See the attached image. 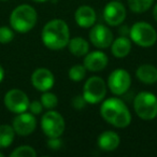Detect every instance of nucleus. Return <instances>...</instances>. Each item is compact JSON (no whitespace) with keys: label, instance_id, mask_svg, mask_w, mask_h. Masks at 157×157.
<instances>
[{"label":"nucleus","instance_id":"obj_7","mask_svg":"<svg viewBox=\"0 0 157 157\" xmlns=\"http://www.w3.org/2000/svg\"><path fill=\"white\" fill-rule=\"evenodd\" d=\"M107 95V84L100 76H92L83 86V97L87 103L95 105L105 99Z\"/></svg>","mask_w":157,"mask_h":157},{"label":"nucleus","instance_id":"obj_21","mask_svg":"<svg viewBox=\"0 0 157 157\" xmlns=\"http://www.w3.org/2000/svg\"><path fill=\"white\" fill-rule=\"evenodd\" d=\"M154 0H128L129 9L133 13H144L152 7Z\"/></svg>","mask_w":157,"mask_h":157},{"label":"nucleus","instance_id":"obj_5","mask_svg":"<svg viewBox=\"0 0 157 157\" xmlns=\"http://www.w3.org/2000/svg\"><path fill=\"white\" fill-rule=\"evenodd\" d=\"M131 41L141 48H151L157 41V33L151 24L146 22H138L129 29Z\"/></svg>","mask_w":157,"mask_h":157},{"label":"nucleus","instance_id":"obj_30","mask_svg":"<svg viewBox=\"0 0 157 157\" xmlns=\"http://www.w3.org/2000/svg\"><path fill=\"white\" fill-rule=\"evenodd\" d=\"M153 16H154L155 21H156V22H157V3H156V5H155L154 9H153Z\"/></svg>","mask_w":157,"mask_h":157},{"label":"nucleus","instance_id":"obj_9","mask_svg":"<svg viewBox=\"0 0 157 157\" xmlns=\"http://www.w3.org/2000/svg\"><path fill=\"white\" fill-rule=\"evenodd\" d=\"M3 102H5L6 108L10 112L18 114L28 110L30 101H29L27 94H25L23 90L18 88H13L7 92V94L5 95Z\"/></svg>","mask_w":157,"mask_h":157},{"label":"nucleus","instance_id":"obj_31","mask_svg":"<svg viewBox=\"0 0 157 157\" xmlns=\"http://www.w3.org/2000/svg\"><path fill=\"white\" fill-rule=\"evenodd\" d=\"M33 1H35V2H37V3H43V2L48 1V0H33Z\"/></svg>","mask_w":157,"mask_h":157},{"label":"nucleus","instance_id":"obj_19","mask_svg":"<svg viewBox=\"0 0 157 157\" xmlns=\"http://www.w3.org/2000/svg\"><path fill=\"white\" fill-rule=\"evenodd\" d=\"M68 48L72 55L75 57H82L85 56L90 51V44L84 38L82 37H75L70 39L68 43Z\"/></svg>","mask_w":157,"mask_h":157},{"label":"nucleus","instance_id":"obj_26","mask_svg":"<svg viewBox=\"0 0 157 157\" xmlns=\"http://www.w3.org/2000/svg\"><path fill=\"white\" fill-rule=\"evenodd\" d=\"M86 100L84 99V97H83V95H78V96H74L73 98H72V100H71V105H72V107L74 108L75 110H81V109H83L84 107H85V105H86Z\"/></svg>","mask_w":157,"mask_h":157},{"label":"nucleus","instance_id":"obj_8","mask_svg":"<svg viewBox=\"0 0 157 157\" xmlns=\"http://www.w3.org/2000/svg\"><path fill=\"white\" fill-rule=\"evenodd\" d=\"M131 76L125 69H115L108 78V87L115 96H122L130 88Z\"/></svg>","mask_w":157,"mask_h":157},{"label":"nucleus","instance_id":"obj_1","mask_svg":"<svg viewBox=\"0 0 157 157\" xmlns=\"http://www.w3.org/2000/svg\"><path fill=\"white\" fill-rule=\"evenodd\" d=\"M41 40L46 48L53 51H58L68 46L70 31L67 23L59 18L48 22L41 31Z\"/></svg>","mask_w":157,"mask_h":157},{"label":"nucleus","instance_id":"obj_20","mask_svg":"<svg viewBox=\"0 0 157 157\" xmlns=\"http://www.w3.org/2000/svg\"><path fill=\"white\" fill-rule=\"evenodd\" d=\"M15 131L10 125H0V148H7L13 143Z\"/></svg>","mask_w":157,"mask_h":157},{"label":"nucleus","instance_id":"obj_33","mask_svg":"<svg viewBox=\"0 0 157 157\" xmlns=\"http://www.w3.org/2000/svg\"><path fill=\"white\" fill-rule=\"evenodd\" d=\"M0 1H8V0H0Z\"/></svg>","mask_w":157,"mask_h":157},{"label":"nucleus","instance_id":"obj_22","mask_svg":"<svg viewBox=\"0 0 157 157\" xmlns=\"http://www.w3.org/2000/svg\"><path fill=\"white\" fill-rule=\"evenodd\" d=\"M86 68L84 65H74L69 69L68 75L73 82H81L86 75Z\"/></svg>","mask_w":157,"mask_h":157},{"label":"nucleus","instance_id":"obj_25","mask_svg":"<svg viewBox=\"0 0 157 157\" xmlns=\"http://www.w3.org/2000/svg\"><path fill=\"white\" fill-rule=\"evenodd\" d=\"M14 39V31L8 26L0 27V43L8 44Z\"/></svg>","mask_w":157,"mask_h":157},{"label":"nucleus","instance_id":"obj_13","mask_svg":"<svg viewBox=\"0 0 157 157\" xmlns=\"http://www.w3.org/2000/svg\"><path fill=\"white\" fill-rule=\"evenodd\" d=\"M31 84L39 92H48L54 86L55 76L46 68H38L31 74Z\"/></svg>","mask_w":157,"mask_h":157},{"label":"nucleus","instance_id":"obj_15","mask_svg":"<svg viewBox=\"0 0 157 157\" xmlns=\"http://www.w3.org/2000/svg\"><path fill=\"white\" fill-rule=\"evenodd\" d=\"M96 12L90 6H81L74 13L75 23L81 28H92L96 23Z\"/></svg>","mask_w":157,"mask_h":157},{"label":"nucleus","instance_id":"obj_27","mask_svg":"<svg viewBox=\"0 0 157 157\" xmlns=\"http://www.w3.org/2000/svg\"><path fill=\"white\" fill-rule=\"evenodd\" d=\"M43 105L41 103V101H33V102L29 103V108L28 110L30 111V113H33V115H39V114L42 113L43 111Z\"/></svg>","mask_w":157,"mask_h":157},{"label":"nucleus","instance_id":"obj_2","mask_svg":"<svg viewBox=\"0 0 157 157\" xmlns=\"http://www.w3.org/2000/svg\"><path fill=\"white\" fill-rule=\"evenodd\" d=\"M101 117L116 128H125L131 123V114L127 105L118 98L105 99L100 107Z\"/></svg>","mask_w":157,"mask_h":157},{"label":"nucleus","instance_id":"obj_16","mask_svg":"<svg viewBox=\"0 0 157 157\" xmlns=\"http://www.w3.org/2000/svg\"><path fill=\"white\" fill-rule=\"evenodd\" d=\"M121 143V138L116 132L107 130L102 132L98 138V146L105 152H112L118 147Z\"/></svg>","mask_w":157,"mask_h":157},{"label":"nucleus","instance_id":"obj_34","mask_svg":"<svg viewBox=\"0 0 157 157\" xmlns=\"http://www.w3.org/2000/svg\"><path fill=\"white\" fill-rule=\"evenodd\" d=\"M118 1H120V0H118Z\"/></svg>","mask_w":157,"mask_h":157},{"label":"nucleus","instance_id":"obj_23","mask_svg":"<svg viewBox=\"0 0 157 157\" xmlns=\"http://www.w3.org/2000/svg\"><path fill=\"white\" fill-rule=\"evenodd\" d=\"M11 157H36L37 152L30 145H21L10 154Z\"/></svg>","mask_w":157,"mask_h":157},{"label":"nucleus","instance_id":"obj_29","mask_svg":"<svg viewBox=\"0 0 157 157\" xmlns=\"http://www.w3.org/2000/svg\"><path fill=\"white\" fill-rule=\"evenodd\" d=\"M3 78H5V70H3V68L0 65V83L2 82Z\"/></svg>","mask_w":157,"mask_h":157},{"label":"nucleus","instance_id":"obj_10","mask_svg":"<svg viewBox=\"0 0 157 157\" xmlns=\"http://www.w3.org/2000/svg\"><path fill=\"white\" fill-rule=\"evenodd\" d=\"M103 18L110 26H118L126 18V9L118 0L110 1L103 9Z\"/></svg>","mask_w":157,"mask_h":157},{"label":"nucleus","instance_id":"obj_11","mask_svg":"<svg viewBox=\"0 0 157 157\" xmlns=\"http://www.w3.org/2000/svg\"><path fill=\"white\" fill-rule=\"evenodd\" d=\"M12 127H13L15 133H17L18 136L26 137V136L31 135L37 128L36 116L33 113H28V112L18 113L14 117Z\"/></svg>","mask_w":157,"mask_h":157},{"label":"nucleus","instance_id":"obj_12","mask_svg":"<svg viewBox=\"0 0 157 157\" xmlns=\"http://www.w3.org/2000/svg\"><path fill=\"white\" fill-rule=\"evenodd\" d=\"M90 40L98 48H108L113 42V33L105 25H94L90 31Z\"/></svg>","mask_w":157,"mask_h":157},{"label":"nucleus","instance_id":"obj_4","mask_svg":"<svg viewBox=\"0 0 157 157\" xmlns=\"http://www.w3.org/2000/svg\"><path fill=\"white\" fill-rule=\"evenodd\" d=\"M133 109L141 120H154L157 116V97L151 92L139 93L133 100Z\"/></svg>","mask_w":157,"mask_h":157},{"label":"nucleus","instance_id":"obj_6","mask_svg":"<svg viewBox=\"0 0 157 157\" xmlns=\"http://www.w3.org/2000/svg\"><path fill=\"white\" fill-rule=\"evenodd\" d=\"M65 120L57 111L50 110L41 117V128L48 138L60 137L65 131Z\"/></svg>","mask_w":157,"mask_h":157},{"label":"nucleus","instance_id":"obj_14","mask_svg":"<svg viewBox=\"0 0 157 157\" xmlns=\"http://www.w3.org/2000/svg\"><path fill=\"white\" fill-rule=\"evenodd\" d=\"M109 63L108 56L101 51H95V52L87 53L84 57V63L85 68L90 72H99L102 71Z\"/></svg>","mask_w":157,"mask_h":157},{"label":"nucleus","instance_id":"obj_3","mask_svg":"<svg viewBox=\"0 0 157 157\" xmlns=\"http://www.w3.org/2000/svg\"><path fill=\"white\" fill-rule=\"evenodd\" d=\"M38 14L35 8L29 5H21L12 11L10 15V25L13 30L20 33L30 31L37 24Z\"/></svg>","mask_w":157,"mask_h":157},{"label":"nucleus","instance_id":"obj_17","mask_svg":"<svg viewBox=\"0 0 157 157\" xmlns=\"http://www.w3.org/2000/svg\"><path fill=\"white\" fill-rule=\"evenodd\" d=\"M131 51V41L125 36H121L117 39L113 40L111 44V52L116 58H124L128 56Z\"/></svg>","mask_w":157,"mask_h":157},{"label":"nucleus","instance_id":"obj_28","mask_svg":"<svg viewBox=\"0 0 157 157\" xmlns=\"http://www.w3.org/2000/svg\"><path fill=\"white\" fill-rule=\"evenodd\" d=\"M48 148L53 151H58L63 147V141L60 140V137L56 138H48Z\"/></svg>","mask_w":157,"mask_h":157},{"label":"nucleus","instance_id":"obj_24","mask_svg":"<svg viewBox=\"0 0 157 157\" xmlns=\"http://www.w3.org/2000/svg\"><path fill=\"white\" fill-rule=\"evenodd\" d=\"M40 101L43 105V107L48 110H53L58 105V98H57V96L55 94H53V93H50L48 90V92H43Z\"/></svg>","mask_w":157,"mask_h":157},{"label":"nucleus","instance_id":"obj_18","mask_svg":"<svg viewBox=\"0 0 157 157\" xmlns=\"http://www.w3.org/2000/svg\"><path fill=\"white\" fill-rule=\"evenodd\" d=\"M136 76L144 84H154L157 82V68L153 65H141L136 71Z\"/></svg>","mask_w":157,"mask_h":157},{"label":"nucleus","instance_id":"obj_32","mask_svg":"<svg viewBox=\"0 0 157 157\" xmlns=\"http://www.w3.org/2000/svg\"><path fill=\"white\" fill-rule=\"evenodd\" d=\"M0 157H3V154L1 152H0Z\"/></svg>","mask_w":157,"mask_h":157}]
</instances>
